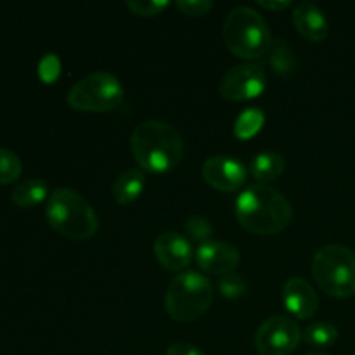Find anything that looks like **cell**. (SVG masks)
I'll list each match as a JSON object with an SVG mask.
<instances>
[{
  "label": "cell",
  "instance_id": "obj_1",
  "mask_svg": "<svg viewBox=\"0 0 355 355\" xmlns=\"http://www.w3.org/2000/svg\"><path fill=\"white\" fill-rule=\"evenodd\" d=\"M236 218L246 231L260 236L277 234L293 218L291 203L267 184L248 186L236 200Z\"/></svg>",
  "mask_w": 355,
  "mask_h": 355
},
{
  "label": "cell",
  "instance_id": "obj_2",
  "mask_svg": "<svg viewBox=\"0 0 355 355\" xmlns=\"http://www.w3.org/2000/svg\"><path fill=\"white\" fill-rule=\"evenodd\" d=\"M130 149L139 166L162 173L175 168L184 156V141L173 125L146 120L132 130Z\"/></svg>",
  "mask_w": 355,
  "mask_h": 355
},
{
  "label": "cell",
  "instance_id": "obj_3",
  "mask_svg": "<svg viewBox=\"0 0 355 355\" xmlns=\"http://www.w3.org/2000/svg\"><path fill=\"white\" fill-rule=\"evenodd\" d=\"M45 215L59 234L71 239L92 238L99 227L97 215L89 201L68 187H59L49 194Z\"/></svg>",
  "mask_w": 355,
  "mask_h": 355
},
{
  "label": "cell",
  "instance_id": "obj_4",
  "mask_svg": "<svg viewBox=\"0 0 355 355\" xmlns=\"http://www.w3.org/2000/svg\"><path fill=\"white\" fill-rule=\"evenodd\" d=\"M225 45L232 54L245 59H259L272 44L266 17L253 7L239 6L227 14L222 30Z\"/></svg>",
  "mask_w": 355,
  "mask_h": 355
},
{
  "label": "cell",
  "instance_id": "obj_5",
  "mask_svg": "<svg viewBox=\"0 0 355 355\" xmlns=\"http://www.w3.org/2000/svg\"><path fill=\"white\" fill-rule=\"evenodd\" d=\"M214 286L203 274L187 270L173 277L165 293V309L173 321H196L210 309Z\"/></svg>",
  "mask_w": 355,
  "mask_h": 355
},
{
  "label": "cell",
  "instance_id": "obj_6",
  "mask_svg": "<svg viewBox=\"0 0 355 355\" xmlns=\"http://www.w3.org/2000/svg\"><path fill=\"white\" fill-rule=\"evenodd\" d=\"M312 276L328 295L336 298L355 293V253L343 245H326L312 259Z\"/></svg>",
  "mask_w": 355,
  "mask_h": 355
},
{
  "label": "cell",
  "instance_id": "obj_7",
  "mask_svg": "<svg viewBox=\"0 0 355 355\" xmlns=\"http://www.w3.org/2000/svg\"><path fill=\"white\" fill-rule=\"evenodd\" d=\"M125 99V89L120 80L107 71H96L83 76L69 87L66 101L76 111L104 113L120 106Z\"/></svg>",
  "mask_w": 355,
  "mask_h": 355
},
{
  "label": "cell",
  "instance_id": "obj_8",
  "mask_svg": "<svg viewBox=\"0 0 355 355\" xmlns=\"http://www.w3.org/2000/svg\"><path fill=\"white\" fill-rule=\"evenodd\" d=\"M302 340V329L288 315H272L259 326L255 347L260 355H288Z\"/></svg>",
  "mask_w": 355,
  "mask_h": 355
},
{
  "label": "cell",
  "instance_id": "obj_9",
  "mask_svg": "<svg viewBox=\"0 0 355 355\" xmlns=\"http://www.w3.org/2000/svg\"><path fill=\"white\" fill-rule=\"evenodd\" d=\"M266 71L259 62H241L227 69L220 80L218 92L227 101L253 99L266 89Z\"/></svg>",
  "mask_w": 355,
  "mask_h": 355
},
{
  "label": "cell",
  "instance_id": "obj_10",
  "mask_svg": "<svg viewBox=\"0 0 355 355\" xmlns=\"http://www.w3.org/2000/svg\"><path fill=\"white\" fill-rule=\"evenodd\" d=\"M201 175H203L205 182L210 184L215 189L231 193V191L239 189L246 182L248 170L239 159L232 158V156L217 155L203 163Z\"/></svg>",
  "mask_w": 355,
  "mask_h": 355
},
{
  "label": "cell",
  "instance_id": "obj_11",
  "mask_svg": "<svg viewBox=\"0 0 355 355\" xmlns=\"http://www.w3.org/2000/svg\"><path fill=\"white\" fill-rule=\"evenodd\" d=\"M239 260H241V255L238 248L227 241L203 243L196 252L198 266L205 272L218 274V276L234 272L236 267L239 266Z\"/></svg>",
  "mask_w": 355,
  "mask_h": 355
},
{
  "label": "cell",
  "instance_id": "obj_12",
  "mask_svg": "<svg viewBox=\"0 0 355 355\" xmlns=\"http://www.w3.org/2000/svg\"><path fill=\"white\" fill-rule=\"evenodd\" d=\"M155 255L165 269L182 270L193 260V246L186 236L166 231L155 239Z\"/></svg>",
  "mask_w": 355,
  "mask_h": 355
},
{
  "label": "cell",
  "instance_id": "obj_13",
  "mask_svg": "<svg viewBox=\"0 0 355 355\" xmlns=\"http://www.w3.org/2000/svg\"><path fill=\"white\" fill-rule=\"evenodd\" d=\"M283 300L288 311L300 319L312 318L319 307V298L314 288L304 277H290L283 286Z\"/></svg>",
  "mask_w": 355,
  "mask_h": 355
},
{
  "label": "cell",
  "instance_id": "obj_14",
  "mask_svg": "<svg viewBox=\"0 0 355 355\" xmlns=\"http://www.w3.org/2000/svg\"><path fill=\"white\" fill-rule=\"evenodd\" d=\"M293 24L309 42H322L329 35V21L324 10L314 2H300L293 9Z\"/></svg>",
  "mask_w": 355,
  "mask_h": 355
},
{
  "label": "cell",
  "instance_id": "obj_15",
  "mask_svg": "<svg viewBox=\"0 0 355 355\" xmlns=\"http://www.w3.org/2000/svg\"><path fill=\"white\" fill-rule=\"evenodd\" d=\"M146 187V175L141 168H127L113 182V198L120 205L132 203L142 194Z\"/></svg>",
  "mask_w": 355,
  "mask_h": 355
},
{
  "label": "cell",
  "instance_id": "obj_16",
  "mask_svg": "<svg viewBox=\"0 0 355 355\" xmlns=\"http://www.w3.org/2000/svg\"><path fill=\"white\" fill-rule=\"evenodd\" d=\"M284 156L277 151H262L250 162V172L262 184L272 182L284 172Z\"/></svg>",
  "mask_w": 355,
  "mask_h": 355
},
{
  "label": "cell",
  "instance_id": "obj_17",
  "mask_svg": "<svg viewBox=\"0 0 355 355\" xmlns=\"http://www.w3.org/2000/svg\"><path fill=\"white\" fill-rule=\"evenodd\" d=\"M49 194V186L42 179H28L12 189V203L19 208H31L44 201Z\"/></svg>",
  "mask_w": 355,
  "mask_h": 355
},
{
  "label": "cell",
  "instance_id": "obj_18",
  "mask_svg": "<svg viewBox=\"0 0 355 355\" xmlns=\"http://www.w3.org/2000/svg\"><path fill=\"white\" fill-rule=\"evenodd\" d=\"M269 62L272 66L274 73H277L281 76L291 75L297 69V58H295L291 47L283 38H276L270 44Z\"/></svg>",
  "mask_w": 355,
  "mask_h": 355
},
{
  "label": "cell",
  "instance_id": "obj_19",
  "mask_svg": "<svg viewBox=\"0 0 355 355\" xmlns=\"http://www.w3.org/2000/svg\"><path fill=\"white\" fill-rule=\"evenodd\" d=\"M304 338L312 347H328L336 342V338H338V329L331 322H312L304 331Z\"/></svg>",
  "mask_w": 355,
  "mask_h": 355
},
{
  "label": "cell",
  "instance_id": "obj_20",
  "mask_svg": "<svg viewBox=\"0 0 355 355\" xmlns=\"http://www.w3.org/2000/svg\"><path fill=\"white\" fill-rule=\"evenodd\" d=\"M263 116L262 111L259 107H250V110H245L241 114L238 116L234 123V134L236 137L239 139H250L252 135H255L257 132L262 128Z\"/></svg>",
  "mask_w": 355,
  "mask_h": 355
},
{
  "label": "cell",
  "instance_id": "obj_21",
  "mask_svg": "<svg viewBox=\"0 0 355 355\" xmlns=\"http://www.w3.org/2000/svg\"><path fill=\"white\" fill-rule=\"evenodd\" d=\"M23 172V163L14 151L0 148V184L14 182Z\"/></svg>",
  "mask_w": 355,
  "mask_h": 355
},
{
  "label": "cell",
  "instance_id": "obj_22",
  "mask_svg": "<svg viewBox=\"0 0 355 355\" xmlns=\"http://www.w3.org/2000/svg\"><path fill=\"white\" fill-rule=\"evenodd\" d=\"M186 231L187 236L194 241L203 243L211 241V236H214L215 229L211 225V222L207 217H201V215H193V217L187 218L186 222Z\"/></svg>",
  "mask_w": 355,
  "mask_h": 355
},
{
  "label": "cell",
  "instance_id": "obj_23",
  "mask_svg": "<svg viewBox=\"0 0 355 355\" xmlns=\"http://www.w3.org/2000/svg\"><path fill=\"white\" fill-rule=\"evenodd\" d=\"M218 290L225 298H239L246 291V281L241 274L231 272L218 277Z\"/></svg>",
  "mask_w": 355,
  "mask_h": 355
},
{
  "label": "cell",
  "instance_id": "obj_24",
  "mask_svg": "<svg viewBox=\"0 0 355 355\" xmlns=\"http://www.w3.org/2000/svg\"><path fill=\"white\" fill-rule=\"evenodd\" d=\"M128 9L139 16H156L168 7L166 0H128Z\"/></svg>",
  "mask_w": 355,
  "mask_h": 355
},
{
  "label": "cell",
  "instance_id": "obj_25",
  "mask_svg": "<svg viewBox=\"0 0 355 355\" xmlns=\"http://www.w3.org/2000/svg\"><path fill=\"white\" fill-rule=\"evenodd\" d=\"M177 7L187 16H203L214 7L211 0H179Z\"/></svg>",
  "mask_w": 355,
  "mask_h": 355
},
{
  "label": "cell",
  "instance_id": "obj_26",
  "mask_svg": "<svg viewBox=\"0 0 355 355\" xmlns=\"http://www.w3.org/2000/svg\"><path fill=\"white\" fill-rule=\"evenodd\" d=\"M165 355H205L198 347L191 345L187 342H177L168 347Z\"/></svg>",
  "mask_w": 355,
  "mask_h": 355
},
{
  "label": "cell",
  "instance_id": "obj_27",
  "mask_svg": "<svg viewBox=\"0 0 355 355\" xmlns=\"http://www.w3.org/2000/svg\"><path fill=\"white\" fill-rule=\"evenodd\" d=\"M259 3L262 7H266V9L281 10V9H286V7L290 6V0H259Z\"/></svg>",
  "mask_w": 355,
  "mask_h": 355
},
{
  "label": "cell",
  "instance_id": "obj_28",
  "mask_svg": "<svg viewBox=\"0 0 355 355\" xmlns=\"http://www.w3.org/2000/svg\"><path fill=\"white\" fill-rule=\"evenodd\" d=\"M304 355H328V354H322V352H309V354H304Z\"/></svg>",
  "mask_w": 355,
  "mask_h": 355
},
{
  "label": "cell",
  "instance_id": "obj_29",
  "mask_svg": "<svg viewBox=\"0 0 355 355\" xmlns=\"http://www.w3.org/2000/svg\"><path fill=\"white\" fill-rule=\"evenodd\" d=\"M352 355H355V352H354V354H352Z\"/></svg>",
  "mask_w": 355,
  "mask_h": 355
}]
</instances>
